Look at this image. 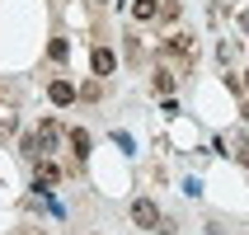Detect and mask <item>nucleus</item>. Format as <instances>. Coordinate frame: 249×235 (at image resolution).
Listing matches in <instances>:
<instances>
[{"label":"nucleus","instance_id":"nucleus-5","mask_svg":"<svg viewBox=\"0 0 249 235\" xmlns=\"http://www.w3.org/2000/svg\"><path fill=\"white\" fill-rule=\"evenodd\" d=\"M71 146H75V155H89V132L75 127V132H71Z\"/></svg>","mask_w":249,"mask_h":235},{"label":"nucleus","instance_id":"nucleus-4","mask_svg":"<svg viewBox=\"0 0 249 235\" xmlns=\"http://www.w3.org/2000/svg\"><path fill=\"white\" fill-rule=\"evenodd\" d=\"M89 66H94V75H108V71H113V52H108V47H94Z\"/></svg>","mask_w":249,"mask_h":235},{"label":"nucleus","instance_id":"nucleus-3","mask_svg":"<svg viewBox=\"0 0 249 235\" xmlns=\"http://www.w3.org/2000/svg\"><path fill=\"white\" fill-rule=\"evenodd\" d=\"M47 99H52L56 108H66V104H75V85H71V80H52V90H47Z\"/></svg>","mask_w":249,"mask_h":235},{"label":"nucleus","instance_id":"nucleus-7","mask_svg":"<svg viewBox=\"0 0 249 235\" xmlns=\"http://www.w3.org/2000/svg\"><path fill=\"white\" fill-rule=\"evenodd\" d=\"M155 90H160V94H169V90H174V75H165V71H160V75H155Z\"/></svg>","mask_w":249,"mask_h":235},{"label":"nucleus","instance_id":"nucleus-6","mask_svg":"<svg viewBox=\"0 0 249 235\" xmlns=\"http://www.w3.org/2000/svg\"><path fill=\"white\" fill-rule=\"evenodd\" d=\"M155 10H160V5H155V0H137V5H132V14H137V19H151Z\"/></svg>","mask_w":249,"mask_h":235},{"label":"nucleus","instance_id":"nucleus-2","mask_svg":"<svg viewBox=\"0 0 249 235\" xmlns=\"http://www.w3.org/2000/svg\"><path fill=\"white\" fill-rule=\"evenodd\" d=\"M52 141H56V127H52V123H42L33 137H24V155H42V151H52Z\"/></svg>","mask_w":249,"mask_h":235},{"label":"nucleus","instance_id":"nucleus-8","mask_svg":"<svg viewBox=\"0 0 249 235\" xmlns=\"http://www.w3.org/2000/svg\"><path fill=\"white\" fill-rule=\"evenodd\" d=\"M245 90H249V71H245Z\"/></svg>","mask_w":249,"mask_h":235},{"label":"nucleus","instance_id":"nucleus-1","mask_svg":"<svg viewBox=\"0 0 249 235\" xmlns=\"http://www.w3.org/2000/svg\"><path fill=\"white\" fill-rule=\"evenodd\" d=\"M132 221H137L141 231H151V226H160L165 217H160V207H155L151 198H137V202H132Z\"/></svg>","mask_w":249,"mask_h":235}]
</instances>
